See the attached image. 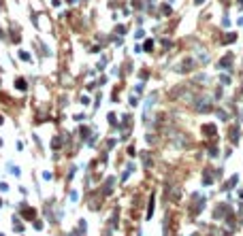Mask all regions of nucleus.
Returning <instances> with one entry per match:
<instances>
[{
  "label": "nucleus",
  "mask_w": 243,
  "mask_h": 236,
  "mask_svg": "<svg viewBox=\"0 0 243 236\" xmlns=\"http://www.w3.org/2000/svg\"><path fill=\"white\" fill-rule=\"evenodd\" d=\"M239 2H241V4H243V0H239Z\"/></svg>",
  "instance_id": "obj_1"
}]
</instances>
